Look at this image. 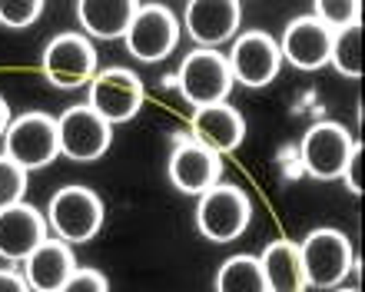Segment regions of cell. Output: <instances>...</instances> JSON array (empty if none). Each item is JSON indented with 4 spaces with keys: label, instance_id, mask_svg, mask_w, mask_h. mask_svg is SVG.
Returning a JSON list of instances; mask_svg holds the SVG:
<instances>
[{
    "label": "cell",
    "instance_id": "6da1fadb",
    "mask_svg": "<svg viewBox=\"0 0 365 292\" xmlns=\"http://www.w3.org/2000/svg\"><path fill=\"white\" fill-rule=\"evenodd\" d=\"M299 259H302V273H306V286L312 289H336L346 283V276L356 266L352 256V243L346 233L339 229H312V233L299 243Z\"/></svg>",
    "mask_w": 365,
    "mask_h": 292
},
{
    "label": "cell",
    "instance_id": "7a4b0ae2",
    "mask_svg": "<svg viewBox=\"0 0 365 292\" xmlns=\"http://www.w3.org/2000/svg\"><path fill=\"white\" fill-rule=\"evenodd\" d=\"M47 223L67 246H83L103 229V199L87 186H63L50 196Z\"/></svg>",
    "mask_w": 365,
    "mask_h": 292
},
{
    "label": "cell",
    "instance_id": "3957f363",
    "mask_svg": "<svg viewBox=\"0 0 365 292\" xmlns=\"http://www.w3.org/2000/svg\"><path fill=\"white\" fill-rule=\"evenodd\" d=\"M4 156H10L24 170H43L60 156V133L57 120L50 113H24V117L10 120L7 133H4Z\"/></svg>",
    "mask_w": 365,
    "mask_h": 292
},
{
    "label": "cell",
    "instance_id": "277c9868",
    "mask_svg": "<svg viewBox=\"0 0 365 292\" xmlns=\"http://www.w3.org/2000/svg\"><path fill=\"white\" fill-rule=\"evenodd\" d=\"M252 203L240 186H212L196 203V226L210 243H232L250 229Z\"/></svg>",
    "mask_w": 365,
    "mask_h": 292
},
{
    "label": "cell",
    "instance_id": "5b68a950",
    "mask_svg": "<svg viewBox=\"0 0 365 292\" xmlns=\"http://www.w3.org/2000/svg\"><path fill=\"white\" fill-rule=\"evenodd\" d=\"M352 150H356L352 133L336 120H322L306 130L302 146H299V160L312 179H342V170H346Z\"/></svg>",
    "mask_w": 365,
    "mask_h": 292
},
{
    "label": "cell",
    "instance_id": "8992f818",
    "mask_svg": "<svg viewBox=\"0 0 365 292\" xmlns=\"http://www.w3.org/2000/svg\"><path fill=\"white\" fill-rule=\"evenodd\" d=\"M87 107L96 110L110 127L130 123L140 113V107H143V80L126 67L96 70V77L90 80Z\"/></svg>",
    "mask_w": 365,
    "mask_h": 292
},
{
    "label": "cell",
    "instance_id": "52a82bcc",
    "mask_svg": "<svg viewBox=\"0 0 365 292\" xmlns=\"http://www.w3.org/2000/svg\"><path fill=\"white\" fill-rule=\"evenodd\" d=\"M232 90L230 63L216 50H192L180 63V93L192 107H212V103H226Z\"/></svg>",
    "mask_w": 365,
    "mask_h": 292
},
{
    "label": "cell",
    "instance_id": "ba28073f",
    "mask_svg": "<svg viewBox=\"0 0 365 292\" xmlns=\"http://www.w3.org/2000/svg\"><path fill=\"white\" fill-rule=\"evenodd\" d=\"M57 133H60V153L73 160V163H93L113 143V127L96 110H90L87 103L63 110L57 117Z\"/></svg>",
    "mask_w": 365,
    "mask_h": 292
},
{
    "label": "cell",
    "instance_id": "9c48e42d",
    "mask_svg": "<svg viewBox=\"0 0 365 292\" xmlns=\"http://www.w3.org/2000/svg\"><path fill=\"white\" fill-rule=\"evenodd\" d=\"M43 77L60 90L87 87L96 77V50L83 33H60L43 47Z\"/></svg>",
    "mask_w": 365,
    "mask_h": 292
},
{
    "label": "cell",
    "instance_id": "30bf717a",
    "mask_svg": "<svg viewBox=\"0 0 365 292\" xmlns=\"http://www.w3.org/2000/svg\"><path fill=\"white\" fill-rule=\"evenodd\" d=\"M126 50L143 63L166 60L180 43V20L173 17L170 7L160 4H140L133 24L126 30Z\"/></svg>",
    "mask_w": 365,
    "mask_h": 292
},
{
    "label": "cell",
    "instance_id": "8fae6325",
    "mask_svg": "<svg viewBox=\"0 0 365 292\" xmlns=\"http://www.w3.org/2000/svg\"><path fill=\"white\" fill-rule=\"evenodd\" d=\"M230 73H232V83L240 80L242 87H269L272 80L279 77L282 70V53H279V43L262 33V30H250V33H240V40L232 43L230 57Z\"/></svg>",
    "mask_w": 365,
    "mask_h": 292
},
{
    "label": "cell",
    "instance_id": "7c38bea8",
    "mask_svg": "<svg viewBox=\"0 0 365 292\" xmlns=\"http://www.w3.org/2000/svg\"><path fill=\"white\" fill-rule=\"evenodd\" d=\"M222 160L196 140H180L170 153V183L186 196H202L220 186Z\"/></svg>",
    "mask_w": 365,
    "mask_h": 292
},
{
    "label": "cell",
    "instance_id": "4fadbf2b",
    "mask_svg": "<svg viewBox=\"0 0 365 292\" xmlns=\"http://www.w3.org/2000/svg\"><path fill=\"white\" fill-rule=\"evenodd\" d=\"M279 53L296 70H306V73L322 70L329 63V53H332V30L322 27L312 14L289 20L282 30V40H279Z\"/></svg>",
    "mask_w": 365,
    "mask_h": 292
},
{
    "label": "cell",
    "instance_id": "5bb4252c",
    "mask_svg": "<svg viewBox=\"0 0 365 292\" xmlns=\"http://www.w3.org/2000/svg\"><path fill=\"white\" fill-rule=\"evenodd\" d=\"M242 20V7L236 0H192L186 14H182V24H186V33H190L200 50H216L220 43L236 37Z\"/></svg>",
    "mask_w": 365,
    "mask_h": 292
},
{
    "label": "cell",
    "instance_id": "9a60e30c",
    "mask_svg": "<svg viewBox=\"0 0 365 292\" xmlns=\"http://www.w3.org/2000/svg\"><path fill=\"white\" fill-rule=\"evenodd\" d=\"M190 133L192 140L216 156L236 153L246 137V120L236 107L230 103H212V107H196L190 117Z\"/></svg>",
    "mask_w": 365,
    "mask_h": 292
},
{
    "label": "cell",
    "instance_id": "2e32d148",
    "mask_svg": "<svg viewBox=\"0 0 365 292\" xmlns=\"http://www.w3.org/2000/svg\"><path fill=\"white\" fill-rule=\"evenodd\" d=\"M43 239H47V219L30 203L0 209V259L24 263Z\"/></svg>",
    "mask_w": 365,
    "mask_h": 292
},
{
    "label": "cell",
    "instance_id": "e0dca14e",
    "mask_svg": "<svg viewBox=\"0 0 365 292\" xmlns=\"http://www.w3.org/2000/svg\"><path fill=\"white\" fill-rule=\"evenodd\" d=\"M77 273V259L63 239H43L34 253L24 259V279L30 292H60L63 283Z\"/></svg>",
    "mask_w": 365,
    "mask_h": 292
},
{
    "label": "cell",
    "instance_id": "ac0fdd59",
    "mask_svg": "<svg viewBox=\"0 0 365 292\" xmlns=\"http://www.w3.org/2000/svg\"><path fill=\"white\" fill-rule=\"evenodd\" d=\"M140 4L136 0H80L77 20L96 40H120L133 24Z\"/></svg>",
    "mask_w": 365,
    "mask_h": 292
},
{
    "label": "cell",
    "instance_id": "d6986e66",
    "mask_svg": "<svg viewBox=\"0 0 365 292\" xmlns=\"http://www.w3.org/2000/svg\"><path fill=\"white\" fill-rule=\"evenodd\" d=\"M259 266L269 292H306V273H302V259H299V243H292V239L269 243L259 256Z\"/></svg>",
    "mask_w": 365,
    "mask_h": 292
},
{
    "label": "cell",
    "instance_id": "ffe728a7",
    "mask_svg": "<svg viewBox=\"0 0 365 292\" xmlns=\"http://www.w3.org/2000/svg\"><path fill=\"white\" fill-rule=\"evenodd\" d=\"M216 292H269L259 256H230L216 273Z\"/></svg>",
    "mask_w": 365,
    "mask_h": 292
},
{
    "label": "cell",
    "instance_id": "44dd1931",
    "mask_svg": "<svg viewBox=\"0 0 365 292\" xmlns=\"http://www.w3.org/2000/svg\"><path fill=\"white\" fill-rule=\"evenodd\" d=\"M329 63L349 80L362 77V24H352V27L332 33V53H329Z\"/></svg>",
    "mask_w": 365,
    "mask_h": 292
},
{
    "label": "cell",
    "instance_id": "7402d4cb",
    "mask_svg": "<svg viewBox=\"0 0 365 292\" xmlns=\"http://www.w3.org/2000/svg\"><path fill=\"white\" fill-rule=\"evenodd\" d=\"M312 17L336 33V30H346V27H352V24H359L362 7H359V0H319L316 10H312Z\"/></svg>",
    "mask_w": 365,
    "mask_h": 292
},
{
    "label": "cell",
    "instance_id": "603a6c76",
    "mask_svg": "<svg viewBox=\"0 0 365 292\" xmlns=\"http://www.w3.org/2000/svg\"><path fill=\"white\" fill-rule=\"evenodd\" d=\"M24 196H27V170L10 156H0V209L24 203Z\"/></svg>",
    "mask_w": 365,
    "mask_h": 292
},
{
    "label": "cell",
    "instance_id": "cb8c5ba5",
    "mask_svg": "<svg viewBox=\"0 0 365 292\" xmlns=\"http://www.w3.org/2000/svg\"><path fill=\"white\" fill-rule=\"evenodd\" d=\"M40 14H43L40 0H0V24L10 30H24L37 24Z\"/></svg>",
    "mask_w": 365,
    "mask_h": 292
},
{
    "label": "cell",
    "instance_id": "d4e9b609",
    "mask_svg": "<svg viewBox=\"0 0 365 292\" xmlns=\"http://www.w3.org/2000/svg\"><path fill=\"white\" fill-rule=\"evenodd\" d=\"M60 292H110V283H106L103 273H96V269H80L77 266V273L63 283Z\"/></svg>",
    "mask_w": 365,
    "mask_h": 292
},
{
    "label": "cell",
    "instance_id": "484cf974",
    "mask_svg": "<svg viewBox=\"0 0 365 292\" xmlns=\"http://www.w3.org/2000/svg\"><path fill=\"white\" fill-rule=\"evenodd\" d=\"M362 143H356V150H352V156H349V163H346V170H342V179H346V186H349V193L352 196H359L362 193Z\"/></svg>",
    "mask_w": 365,
    "mask_h": 292
},
{
    "label": "cell",
    "instance_id": "4316f807",
    "mask_svg": "<svg viewBox=\"0 0 365 292\" xmlns=\"http://www.w3.org/2000/svg\"><path fill=\"white\" fill-rule=\"evenodd\" d=\"M0 292H30L27 279L14 269H0Z\"/></svg>",
    "mask_w": 365,
    "mask_h": 292
},
{
    "label": "cell",
    "instance_id": "83f0119b",
    "mask_svg": "<svg viewBox=\"0 0 365 292\" xmlns=\"http://www.w3.org/2000/svg\"><path fill=\"white\" fill-rule=\"evenodd\" d=\"M10 107H7V100L0 97V140H4V133H7V127H10Z\"/></svg>",
    "mask_w": 365,
    "mask_h": 292
},
{
    "label": "cell",
    "instance_id": "f1b7e54d",
    "mask_svg": "<svg viewBox=\"0 0 365 292\" xmlns=\"http://www.w3.org/2000/svg\"><path fill=\"white\" fill-rule=\"evenodd\" d=\"M336 292H359V289H336Z\"/></svg>",
    "mask_w": 365,
    "mask_h": 292
}]
</instances>
